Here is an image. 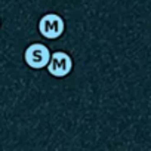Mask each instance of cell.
Here are the masks:
<instances>
[{"instance_id": "6da1fadb", "label": "cell", "mask_w": 151, "mask_h": 151, "mask_svg": "<svg viewBox=\"0 0 151 151\" xmlns=\"http://www.w3.org/2000/svg\"><path fill=\"white\" fill-rule=\"evenodd\" d=\"M39 30L45 39L55 40L64 33V19L56 14H47L40 19Z\"/></svg>"}, {"instance_id": "7a4b0ae2", "label": "cell", "mask_w": 151, "mask_h": 151, "mask_svg": "<svg viewBox=\"0 0 151 151\" xmlns=\"http://www.w3.org/2000/svg\"><path fill=\"white\" fill-rule=\"evenodd\" d=\"M24 58H25V62L31 68L39 70V68H43V67H46L49 64V61H50V52H49V49L45 45H42V43H33L31 46L27 47Z\"/></svg>"}, {"instance_id": "3957f363", "label": "cell", "mask_w": 151, "mask_h": 151, "mask_svg": "<svg viewBox=\"0 0 151 151\" xmlns=\"http://www.w3.org/2000/svg\"><path fill=\"white\" fill-rule=\"evenodd\" d=\"M73 68V61L65 52H53L47 64V71L55 77H65Z\"/></svg>"}]
</instances>
